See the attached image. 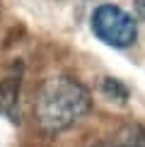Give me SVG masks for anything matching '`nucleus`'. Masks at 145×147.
<instances>
[{"mask_svg": "<svg viewBox=\"0 0 145 147\" xmlns=\"http://www.w3.org/2000/svg\"><path fill=\"white\" fill-rule=\"evenodd\" d=\"M136 10H138V15H140L143 22H145V0H136Z\"/></svg>", "mask_w": 145, "mask_h": 147, "instance_id": "6", "label": "nucleus"}, {"mask_svg": "<svg viewBox=\"0 0 145 147\" xmlns=\"http://www.w3.org/2000/svg\"><path fill=\"white\" fill-rule=\"evenodd\" d=\"M102 92H104L111 101H116V104H126L128 101V87H126L121 80H116V77H106L104 82H102Z\"/></svg>", "mask_w": 145, "mask_h": 147, "instance_id": "5", "label": "nucleus"}, {"mask_svg": "<svg viewBox=\"0 0 145 147\" xmlns=\"http://www.w3.org/2000/svg\"><path fill=\"white\" fill-rule=\"evenodd\" d=\"M20 84H22V72L15 70L0 82V116L15 118L17 111V99H20Z\"/></svg>", "mask_w": 145, "mask_h": 147, "instance_id": "3", "label": "nucleus"}, {"mask_svg": "<svg viewBox=\"0 0 145 147\" xmlns=\"http://www.w3.org/2000/svg\"><path fill=\"white\" fill-rule=\"evenodd\" d=\"M104 147H145V130L138 125H126L116 130L111 140H106Z\"/></svg>", "mask_w": 145, "mask_h": 147, "instance_id": "4", "label": "nucleus"}, {"mask_svg": "<svg viewBox=\"0 0 145 147\" xmlns=\"http://www.w3.org/2000/svg\"><path fill=\"white\" fill-rule=\"evenodd\" d=\"M92 32L111 48H128L138 39V24L119 5H99L92 12Z\"/></svg>", "mask_w": 145, "mask_h": 147, "instance_id": "2", "label": "nucleus"}, {"mask_svg": "<svg viewBox=\"0 0 145 147\" xmlns=\"http://www.w3.org/2000/svg\"><path fill=\"white\" fill-rule=\"evenodd\" d=\"M92 109V96L85 84L72 77H53L41 84L34 101V113L46 133L68 130Z\"/></svg>", "mask_w": 145, "mask_h": 147, "instance_id": "1", "label": "nucleus"}]
</instances>
